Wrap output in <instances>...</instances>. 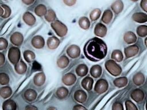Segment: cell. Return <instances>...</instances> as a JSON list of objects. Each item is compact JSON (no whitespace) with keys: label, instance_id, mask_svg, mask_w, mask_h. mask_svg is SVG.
Instances as JSON below:
<instances>
[{"label":"cell","instance_id":"1","mask_svg":"<svg viewBox=\"0 0 147 110\" xmlns=\"http://www.w3.org/2000/svg\"><path fill=\"white\" fill-rule=\"evenodd\" d=\"M86 58L92 61H98L104 58L107 52L106 43L99 38H93L87 42L84 49Z\"/></svg>","mask_w":147,"mask_h":110},{"label":"cell","instance_id":"2","mask_svg":"<svg viewBox=\"0 0 147 110\" xmlns=\"http://www.w3.org/2000/svg\"><path fill=\"white\" fill-rule=\"evenodd\" d=\"M106 70L113 76H118L122 72L121 67L115 62L114 60H107L105 64Z\"/></svg>","mask_w":147,"mask_h":110},{"label":"cell","instance_id":"3","mask_svg":"<svg viewBox=\"0 0 147 110\" xmlns=\"http://www.w3.org/2000/svg\"><path fill=\"white\" fill-rule=\"evenodd\" d=\"M51 26L56 34L60 37H64L67 33V27L59 20H55L52 22Z\"/></svg>","mask_w":147,"mask_h":110},{"label":"cell","instance_id":"4","mask_svg":"<svg viewBox=\"0 0 147 110\" xmlns=\"http://www.w3.org/2000/svg\"><path fill=\"white\" fill-rule=\"evenodd\" d=\"M7 56L9 61L13 64H16L20 60L21 56L20 50L17 47H11L9 50Z\"/></svg>","mask_w":147,"mask_h":110},{"label":"cell","instance_id":"5","mask_svg":"<svg viewBox=\"0 0 147 110\" xmlns=\"http://www.w3.org/2000/svg\"><path fill=\"white\" fill-rule=\"evenodd\" d=\"M108 87L109 85L107 81L105 79L101 78L96 81L94 87V90L96 93L102 94L105 93L107 90Z\"/></svg>","mask_w":147,"mask_h":110},{"label":"cell","instance_id":"6","mask_svg":"<svg viewBox=\"0 0 147 110\" xmlns=\"http://www.w3.org/2000/svg\"><path fill=\"white\" fill-rule=\"evenodd\" d=\"M67 53L69 57L72 58H76L80 56V48L76 45H72L69 46L67 49Z\"/></svg>","mask_w":147,"mask_h":110},{"label":"cell","instance_id":"7","mask_svg":"<svg viewBox=\"0 0 147 110\" xmlns=\"http://www.w3.org/2000/svg\"><path fill=\"white\" fill-rule=\"evenodd\" d=\"M139 51V48L137 45H133L126 47L124 49V53L126 58H130L136 56Z\"/></svg>","mask_w":147,"mask_h":110},{"label":"cell","instance_id":"8","mask_svg":"<svg viewBox=\"0 0 147 110\" xmlns=\"http://www.w3.org/2000/svg\"><path fill=\"white\" fill-rule=\"evenodd\" d=\"M107 33V28L105 25L99 23L96 25L94 28V34L100 37H104Z\"/></svg>","mask_w":147,"mask_h":110},{"label":"cell","instance_id":"9","mask_svg":"<svg viewBox=\"0 0 147 110\" xmlns=\"http://www.w3.org/2000/svg\"><path fill=\"white\" fill-rule=\"evenodd\" d=\"M131 99L136 102L140 103L141 102L145 97L144 92L140 89H136L133 90L131 93Z\"/></svg>","mask_w":147,"mask_h":110},{"label":"cell","instance_id":"10","mask_svg":"<svg viewBox=\"0 0 147 110\" xmlns=\"http://www.w3.org/2000/svg\"><path fill=\"white\" fill-rule=\"evenodd\" d=\"M10 42L15 46H20L24 41V37L21 33L19 32L14 33L10 37Z\"/></svg>","mask_w":147,"mask_h":110},{"label":"cell","instance_id":"11","mask_svg":"<svg viewBox=\"0 0 147 110\" xmlns=\"http://www.w3.org/2000/svg\"><path fill=\"white\" fill-rule=\"evenodd\" d=\"M32 46L36 49H41L45 45V41L41 36H34L31 41Z\"/></svg>","mask_w":147,"mask_h":110},{"label":"cell","instance_id":"12","mask_svg":"<svg viewBox=\"0 0 147 110\" xmlns=\"http://www.w3.org/2000/svg\"><path fill=\"white\" fill-rule=\"evenodd\" d=\"M76 80V77L75 75L72 73H68L63 76L62 78L63 82L68 86H71L73 85Z\"/></svg>","mask_w":147,"mask_h":110},{"label":"cell","instance_id":"13","mask_svg":"<svg viewBox=\"0 0 147 110\" xmlns=\"http://www.w3.org/2000/svg\"><path fill=\"white\" fill-rule=\"evenodd\" d=\"M74 97L76 101L83 103L86 101L87 96L84 91L82 90H77L75 92Z\"/></svg>","mask_w":147,"mask_h":110},{"label":"cell","instance_id":"14","mask_svg":"<svg viewBox=\"0 0 147 110\" xmlns=\"http://www.w3.org/2000/svg\"><path fill=\"white\" fill-rule=\"evenodd\" d=\"M132 19L136 22L142 23L147 21V15L144 13H135L132 15Z\"/></svg>","mask_w":147,"mask_h":110},{"label":"cell","instance_id":"15","mask_svg":"<svg viewBox=\"0 0 147 110\" xmlns=\"http://www.w3.org/2000/svg\"><path fill=\"white\" fill-rule=\"evenodd\" d=\"M45 81V74L42 72H40L35 74L33 78V82L34 84L38 87L42 85Z\"/></svg>","mask_w":147,"mask_h":110},{"label":"cell","instance_id":"16","mask_svg":"<svg viewBox=\"0 0 147 110\" xmlns=\"http://www.w3.org/2000/svg\"><path fill=\"white\" fill-rule=\"evenodd\" d=\"M47 44L49 49H55L59 46L60 44V41L57 37L52 36L48 38V39L47 40Z\"/></svg>","mask_w":147,"mask_h":110},{"label":"cell","instance_id":"17","mask_svg":"<svg viewBox=\"0 0 147 110\" xmlns=\"http://www.w3.org/2000/svg\"><path fill=\"white\" fill-rule=\"evenodd\" d=\"M111 8L115 14H118L122 11L123 9V3L121 0H117L111 4Z\"/></svg>","mask_w":147,"mask_h":110},{"label":"cell","instance_id":"18","mask_svg":"<svg viewBox=\"0 0 147 110\" xmlns=\"http://www.w3.org/2000/svg\"><path fill=\"white\" fill-rule=\"evenodd\" d=\"M14 65L15 70L18 74H22L26 72L27 69V66L23 61H20Z\"/></svg>","mask_w":147,"mask_h":110},{"label":"cell","instance_id":"19","mask_svg":"<svg viewBox=\"0 0 147 110\" xmlns=\"http://www.w3.org/2000/svg\"><path fill=\"white\" fill-rule=\"evenodd\" d=\"M123 40L126 43L131 44L137 41V37L132 32H127L123 35Z\"/></svg>","mask_w":147,"mask_h":110},{"label":"cell","instance_id":"20","mask_svg":"<svg viewBox=\"0 0 147 110\" xmlns=\"http://www.w3.org/2000/svg\"><path fill=\"white\" fill-rule=\"evenodd\" d=\"M93 79L90 77H86L82 80V86L87 91L91 90L93 85Z\"/></svg>","mask_w":147,"mask_h":110},{"label":"cell","instance_id":"21","mask_svg":"<svg viewBox=\"0 0 147 110\" xmlns=\"http://www.w3.org/2000/svg\"><path fill=\"white\" fill-rule=\"evenodd\" d=\"M24 21L28 25H33L36 22V18L30 12H26L24 14L22 17Z\"/></svg>","mask_w":147,"mask_h":110},{"label":"cell","instance_id":"22","mask_svg":"<svg viewBox=\"0 0 147 110\" xmlns=\"http://www.w3.org/2000/svg\"><path fill=\"white\" fill-rule=\"evenodd\" d=\"M37 96V92L32 89H27L24 93V97L28 101H34Z\"/></svg>","mask_w":147,"mask_h":110},{"label":"cell","instance_id":"23","mask_svg":"<svg viewBox=\"0 0 147 110\" xmlns=\"http://www.w3.org/2000/svg\"><path fill=\"white\" fill-rule=\"evenodd\" d=\"M90 74L94 78H98L102 74V67L98 65H93L90 69Z\"/></svg>","mask_w":147,"mask_h":110},{"label":"cell","instance_id":"24","mask_svg":"<svg viewBox=\"0 0 147 110\" xmlns=\"http://www.w3.org/2000/svg\"><path fill=\"white\" fill-rule=\"evenodd\" d=\"M17 106L14 101L9 99L3 102L2 104V109L4 110H15Z\"/></svg>","mask_w":147,"mask_h":110},{"label":"cell","instance_id":"25","mask_svg":"<svg viewBox=\"0 0 147 110\" xmlns=\"http://www.w3.org/2000/svg\"><path fill=\"white\" fill-rule=\"evenodd\" d=\"M145 81V77L142 73H137L134 75L133 77V81L136 85L140 86L144 84Z\"/></svg>","mask_w":147,"mask_h":110},{"label":"cell","instance_id":"26","mask_svg":"<svg viewBox=\"0 0 147 110\" xmlns=\"http://www.w3.org/2000/svg\"><path fill=\"white\" fill-rule=\"evenodd\" d=\"M69 60L68 58L65 56H61L57 61V65L59 68L61 69H64L68 65Z\"/></svg>","mask_w":147,"mask_h":110},{"label":"cell","instance_id":"27","mask_svg":"<svg viewBox=\"0 0 147 110\" xmlns=\"http://www.w3.org/2000/svg\"><path fill=\"white\" fill-rule=\"evenodd\" d=\"M76 73L80 77L85 76L88 73V67L84 64H80L76 68Z\"/></svg>","mask_w":147,"mask_h":110},{"label":"cell","instance_id":"28","mask_svg":"<svg viewBox=\"0 0 147 110\" xmlns=\"http://www.w3.org/2000/svg\"><path fill=\"white\" fill-rule=\"evenodd\" d=\"M114 84L118 88H122L125 87L127 84V78L125 77H121L115 78L113 81Z\"/></svg>","mask_w":147,"mask_h":110},{"label":"cell","instance_id":"29","mask_svg":"<svg viewBox=\"0 0 147 110\" xmlns=\"http://www.w3.org/2000/svg\"><path fill=\"white\" fill-rule=\"evenodd\" d=\"M78 23L79 26L84 30H87L89 29L90 26V22L87 17H82L79 18Z\"/></svg>","mask_w":147,"mask_h":110},{"label":"cell","instance_id":"30","mask_svg":"<svg viewBox=\"0 0 147 110\" xmlns=\"http://www.w3.org/2000/svg\"><path fill=\"white\" fill-rule=\"evenodd\" d=\"M12 90L8 86L3 87L0 89V96L3 99H7L11 96Z\"/></svg>","mask_w":147,"mask_h":110},{"label":"cell","instance_id":"31","mask_svg":"<svg viewBox=\"0 0 147 110\" xmlns=\"http://www.w3.org/2000/svg\"><path fill=\"white\" fill-rule=\"evenodd\" d=\"M113 13L110 9L105 10L102 16V21L105 23H109L112 19Z\"/></svg>","mask_w":147,"mask_h":110},{"label":"cell","instance_id":"32","mask_svg":"<svg viewBox=\"0 0 147 110\" xmlns=\"http://www.w3.org/2000/svg\"><path fill=\"white\" fill-rule=\"evenodd\" d=\"M47 10L46 6L42 4L38 5L34 9L35 14L39 17H42L45 15V14L47 13Z\"/></svg>","mask_w":147,"mask_h":110},{"label":"cell","instance_id":"33","mask_svg":"<svg viewBox=\"0 0 147 110\" xmlns=\"http://www.w3.org/2000/svg\"><path fill=\"white\" fill-rule=\"evenodd\" d=\"M111 58L117 62H121L123 58V55L120 50H114L111 53Z\"/></svg>","mask_w":147,"mask_h":110},{"label":"cell","instance_id":"34","mask_svg":"<svg viewBox=\"0 0 147 110\" xmlns=\"http://www.w3.org/2000/svg\"><path fill=\"white\" fill-rule=\"evenodd\" d=\"M56 94L59 99H63L67 96L68 94V91L65 87H61L57 89Z\"/></svg>","mask_w":147,"mask_h":110},{"label":"cell","instance_id":"35","mask_svg":"<svg viewBox=\"0 0 147 110\" xmlns=\"http://www.w3.org/2000/svg\"><path fill=\"white\" fill-rule=\"evenodd\" d=\"M35 54L34 52L30 50H25L24 52V58L28 62H32L35 58Z\"/></svg>","mask_w":147,"mask_h":110},{"label":"cell","instance_id":"36","mask_svg":"<svg viewBox=\"0 0 147 110\" xmlns=\"http://www.w3.org/2000/svg\"><path fill=\"white\" fill-rule=\"evenodd\" d=\"M56 17V13L52 9H49L47 10L46 14H45V19L49 22L54 21L55 20Z\"/></svg>","mask_w":147,"mask_h":110},{"label":"cell","instance_id":"37","mask_svg":"<svg viewBox=\"0 0 147 110\" xmlns=\"http://www.w3.org/2000/svg\"><path fill=\"white\" fill-rule=\"evenodd\" d=\"M136 32L140 37H146L147 36V26L146 25H140L137 27Z\"/></svg>","mask_w":147,"mask_h":110},{"label":"cell","instance_id":"38","mask_svg":"<svg viewBox=\"0 0 147 110\" xmlns=\"http://www.w3.org/2000/svg\"><path fill=\"white\" fill-rule=\"evenodd\" d=\"M100 14H101L100 10L99 9H95L90 13V19H91V21H96L99 18V17L100 16Z\"/></svg>","mask_w":147,"mask_h":110},{"label":"cell","instance_id":"39","mask_svg":"<svg viewBox=\"0 0 147 110\" xmlns=\"http://www.w3.org/2000/svg\"><path fill=\"white\" fill-rule=\"evenodd\" d=\"M9 82V77L8 75L5 73H0V84L2 85H7Z\"/></svg>","mask_w":147,"mask_h":110},{"label":"cell","instance_id":"40","mask_svg":"<svg viewBox=\"0 0 147 110\" xmlns=\"http://www.w3.org/2000/svg\"><path fill=\"white\" fill-rule=\"evenodd\" d=\"M1 6L3 8V11H4L3 14L1 17L3 18H6L9 17L10 15V14H11L10 8L6 5H2Z\"/></svg>","mask_w":147,"mask_h":110},{"label":"cell","instance_id":"41","mask_svg":"<svg viewBox=\"0 0 147 110\" xmlns=\"http://www.w3.org/2000/svg\"><path fill=\"white\" fill-rule=\"evenodd\" d=\"M125 107L126 109L127 110H133V109H137L136 106L133 104L131 101L127 100L125 102Z\"/></svg>","mask_w":147,"mask_h":110},{"label":"cell","instance_id":"42","mask_svg":"<svg viewBox=\"0 0 147 110\" xmlns=\"http://www.w3.org/2000/svg\"><path fill=\"white\" fill-rule=\"evenodd\" d=\"M7 46H8L7 41L3 38H0V50H4L6 49Z\"/></svg>","mask_w":147,"mask_h":110},{"label":"cell","instance_id":"43","mask_svg":"<svg viewBox=\"0 0 147 110\" xmlns=\"http://www.w3.org/2000/svg\"><path fill=\"white\" fill-rule=\"evenodd\" d=\"M113 110H120V109H123V107L122 104L121 103L119 102H115L113 104L112 107Z\"/></svg>","mask_w":147,"mask_h":110},{"label":"cell","instance_id":"44","mask_svg":"<svg viewBox=\"0 0 147 110\" xmlns=\"http://www.w3.org/2000/svg\"><path fill=\"white\" fill-rule=\"evenodd\" d=\"M76 0H63V2L65 5L68 6H73L75 4Z\"/></svg>","mask_w":147,"mask_h":110},{"label":"cell","instance_id":"45","mask_svg":"<svg viewBox=\"0 0 147 110\" xmlns=\"http://www.w3.org/2000/svg\"><path fill=\"white\" fill-rule=\"evenodd\" d=\"M141 7L145 12L147 11V0H142L140 3Z\"/></svg>","mask_w":147,"mask_h":110},{"label":"cell","instance_id":"46","mask_svg":"<svg viewBox=\"0 0 147 110\" xmlns=\"http://www.w3.org/2000/svg\"><path fill=\"white\" fill-rule=\"evenodd\" d=\"M5 61V57L2 53H0V66H2L4 64Z\"/></svg>","mask_w":147,"mask_h":110},{"label":"cell","instance_id":"47","mask_svg":"<svg viewBox=\"0 0 147 110\" xmlns=\"http://www.w3.org/2000/svg\"><path fill=\"white\" fill-rule=\"evenodd\" d=\"M21 1L23 2V3L26 5H30L34 1V0H21Z\"/></svg>","mask_w":147,"mask_h":110},{"label":"cell","instance_id":"48","mask_svg":"<svg viewBox=\"0 0 147 110\" xmlns=\"http://www.w3.org/2000/svg\"><path fill=\"white\" fill-rule=\"evenodd\" d=\"M74 109H86V108L82 106V105H76L73 107Z\"/></svg>","mask_w":147,"mask_h":110},{"label":"cell","instance_id":"49","mask_svg":"<svg viewBox=\"0 0 147 110\" xmlns=\"http://www.w3.org/2000/svg\"><path fill=\"white\" fill-rule=\"evenodd\" d=\"M25 109H37V108L33 105H28L25 107Z\"/></svg>","mask_w":147,"mask_h":110},{"label":"cell","instance_id":"50","mask_svg":"<svg viewBox=\"0 0 147 110\" xmlns=\"http://www.w3.org/2000/svg\"><path fill=\"white\" fill-rule=\"evenodd\" d=\"M3 8L2 7V6H0V17H1L2 15H3Z\"/></svg>","mask_w":147,"mask_h":110},{"label":"cell","instance_id":"51","mask_svg":"<svg viewBox=\"0 0 147 110\" xmlns=\"http://www.w3.org/2000/svg\"><path fill=\"white\" fill-rule=\"evenodd\" d=\"M56 109L55 107H50L48 108V109Z\"/></svg>","mask_w":147,"mask_h":110},{"label":"cell","instance_id":"52","mask_svg":"<svg viewBox=\"0 0 147 110\" xmlns=\"http://www.w3.org/2000/svg\"><path fill=\"white\" fill-rule=\"evenodd\" d=\"M145 45H146V38H145Z\"/></svg>","mask_w":147,"mask_h":110},{"label":"cell","instance_id":"53","mask_svg":"<svg viewBox=\"0 0 147 110\" xmlns=\"http://www.w3.org/2000/svg\"><path fill=\"white\" fill-rule=\"evenodd\" d=\"M131 1H133V2H136V1H137L138 0H131Z\"/></svg>","mask_w":147,"mask_h":110},{"label":"cell","instance_id":"54","mask_svg":"<svg viewBox=\"0 0 147 110\" xmlns=\"http://www.w3.org/2000/svg\"><path fill=\"white\" fill-rule=\"evenodd\" d=\"M4 1H7V0H4Z\"/></svg>","mask_w":147,"mask_h":110}]
</instances>
